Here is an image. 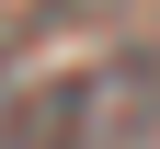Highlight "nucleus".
<instances>
[{"instance_id": "obj_1", "label": "nucleus", "mask_w": 160, "mask_h": 149, "mask_svg": "<svg viewBox=\"0 0 160 149\" xmlns=\"http://www.w3.org/2000/svg\"><path fill=\"white\" fill-rule=\"evenodd\" d=\"M149 80H103V69H80V80H46V92L23 103V149H137L149 138Z\"/></svg>"}]
</instances>
